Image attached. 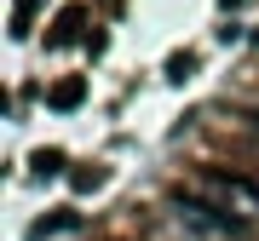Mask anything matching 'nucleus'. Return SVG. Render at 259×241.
Returning <instances> with one entry per match:
<instances>
[{"mask_svg":"<svg viewBox=\"0 0 259 241\" xmlns=\"http://www.w3.org/2000/svg\"><path fill=\"white\" fill-rule=\"evenodd\" d=\"M81 23H87V12H81V6H64L58 23H52V46H69V40L81 35Z\"/></svg>","mask_w":259,"mask_h":241,"instance_id":"obj_1","label":"nucleus"},{"mask_svg":"<svg viewBox=\"0 0 259 241\" xmlns=\"http://www.w3.org/2000/svg\"><path fill=\"white\" fill-rule=\"evenodd\" d=\"M35 167H40V172H58V167H64V155H58V149H47V155H35Z\"/></svg>","mask_w":259,"mask_h":241,"instance_id":"obj_3","label":"nucleus"},{"mask_svg":"<svg viewBox=\"0 0 259 241\" xmlns=\"http://www.w3.org/2000/svg\"><path fill=\"white\" fill-rule=\"evenodd\" d=\"M242 6H248V0H225V12H242Z\"/></svg>","mask_w":259,"mask_h":241,"instance_id":"obj_4","label":"nucleus"},{"mask_svg":"<svg viewBox=\"0 0 259 241\" xmlns=\"http://www.w3.org/2000/svg\"><path fill=\"white\" fill-rule=\"evenodd\" d=\"M81 92H87L81 81H64V86H52V98H47V103H52V109H75V103H81Z\"/></svg>","mask_w":259,"mask_h":241,"instance_id":"obj_2","label":"nucleus"}]
</instances>
